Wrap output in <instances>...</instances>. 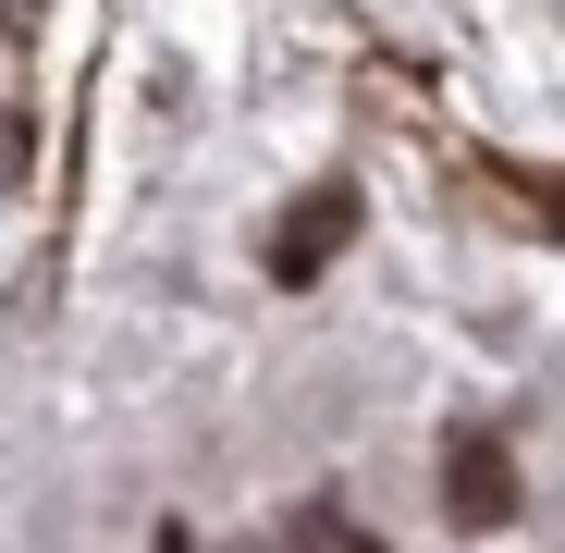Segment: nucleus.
Returning a JSON list of instances; mask_svg holds the SVG:
<instances>
[{
  "instance_id": "1",
  "label": "nucleus",
  "mask_w": 565,
  "mask_h": 553,
  "mask_svg": "<svg viewBox=\"0 0 565 553\" xmlns=\"http://www.w3.org/2000/svg\"><path fill=\"white\" fill-rule=\"evenodd\" d=\"M356 222H369V210H356V184H320V198H296V210L270 222V284H282V296H308L320 270L356 246Z\"/></svg>"
},
{
  "instance_id": "2",
  "label": "nucleus",
  "mask_w": 565,
  "mask_h": 553,
  "mask_svg": "<svg viewBox=\"0 0 565 553\" xmlns=\"http://www.w3.org/2000/svg\"><path fill=\"white\" fill-rule=\"evenodd\" d=\"M443 517H455L467 541L516 529V455H504L492 430H455V443H443Z\"/></svg>"
},
{
  "instance_id": "3",
  "label": "nucleus",
  "mask_w": 565,
  "mask_h": 553,
  "mask_svg": "<svg viewBox=\"0 0 565 553\" xmlns=\"http://www.w3.org/2000/svg\"><path fill=\"white\" fill-rule=\"evenodd\" d=\"M282 553H394V541H369V529H356L344 504H308L296 529H282Z\"/></svg>"
},
{
  "instance_id": "4",
  "label": "nucleus",
  "mask_w": 565,
  "mask_h": 553,
  "mask_svg": "<svg viewBox=\"0 0 565 553\" xmlns=\"http://www.w3.org/2000/svg\"><path fill=\"white\" fill-rule=\"evenodd\" d=\"M529 210H541V222L565 234V172H541V184H529Z\"/></svg>"
},
{
  "instance_id": "5",
  "label": "nucleus",
  "mask_w": 565,
  "mask_h": 553,
  "mask_svg": "<svg viewBox=\"0 0 565 553\" xmlns=\"http://www.w3.org/2000/svg\"><path fill=\"white\" fill-rule=\"evenodd\" d=\"M148 553H198V529H160V541H148Z\"/></svg>"
},
{
  "instance_id": "6",
  "label": "nucleus",
  "mask_w": 565,
  "mask_h": 553,
  "mask_svg": "<svg viewBox=\"0 0 565 553\" xmlns=\"http://www.w3.org/2000/svg\"><path fill=\"white\" fill-rule=\"evenodd\" d=\"M234 553H282V541H234Z\"/></svg>"
},
{
  "instance_id": "7",
  "label": "nucleus",
  "mask_w": 565,
  "mask_h": 553,
  "mask_svg": "<svg viewBox=\"0 0 565 553\" xmlns=\"http://www.w3.org/2000/svg\"><path fill=\"white\" fill-rule=\"evenodd\" d=\"M0 13H13V0H0Z\"/></svg>"
}]
</instances>
